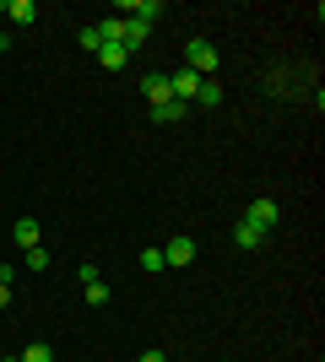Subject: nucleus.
Wrapping results in <instances>:
<instances>
[{
  "label": "nucleus",
  "mask_w": 325,
  "mask_h": 362,
  "mask_svg": "<svg viewBox=\"0 0 325 362\" xmlns=\"http://www.w3.org/2000/svg\"><path fill=\"white\" fill-rule=\"evenodd\" d=\"M152 119H157V124H173V119H185V103H173V98H169V103H157V108H152Z\"/></svg>",
  "instance_id": "f8f14e48"
},
{
  "label": "nucleus",
  "mask_w": 325,
  "mask_h": 362,
  "mask_svg": "<svg viewBox=\"0 0 325 362\" xmlns=\"http://www.w3.org/2000/svg\"><path fill=\"white\" fill-rule=\"evenodd\" d=\"M0 362H22V357H0Z\"/></svg>",
  "instance_id": "412c9836"
},
{
  "label": "nucleus",
  "mask_w": 325,
  "mask_h": 362,
  "mask_svg": "<svg viewBox=\"0 0 325 362\" xmlns=\"http://www.w3.org/2000/svg\"><path fill=\"white\" fill-rule=\"evenodd\" d=\"M195 103H201V108H217V103H222V87H217L212 76L201 81V92H195Z\"/></svg>",
  "instance_id": "ddd939ff"
},
{
  "label": "nucleus",
  "mask_w": 325,
  "mask_h": 362,
  "mask_svg": "<svg viewBox=\"0 0 325 362\" xmlns=\"http://www.w3.org/2000/svg\"><path fill=\"white\" fill-rule=\"evenodd\" d=\"M233 243H239V249H261L266 233H261L255 222H239V227H233Z\"/></svg>",
  "instance_id": "1a4fd4ad"
},
{
  "label": "nucleus",
  "mask_w": 325,
  "mask_h": 362,
  "mask_svg": "<svg viewBox=\"0 0 325 362\" xmlns=\"http://www.w3.org/2000/svg\"><path fill=\"white\" fill-rule=\"evenodd\" d=\"M22 362H55V351H49V346H44V341H33V346H28V351H22Z\"/></svg>",
  "instance_id": "2eb2a0df"
},
{
  "label": "nucleus",
  "mask_w": 325,
  "mask_h": 362,
  "mask_svg": "<svg viewBox=\"0 0 325 362\" xmlns=\"http://www.w3.org/2000/svg\"><path fill=\"white\" fill-rule=\"evenodd\" d=\"M98 60H103V71H125V65L136 60V54H130L125 44H103V49H98Z\"/></svg>",
  "instance_id": "423d86ee"
},
{
  "label": "nucleus",
  "mask_w": 325,
  "mask_h": 362,
  "mask_svg": "<svg viewBox=\"0 0 325 362\" xmlns=\"http://www.w3.org/2000/svg\"><path fill=\"white\" fill-rule=\"evenodd\" d=\"M141 271H169V265H163V249H147V255H141Z\"/></svg>",
  "instance_id": "dca6fc26"
},
{
  "label": "nucleus",
  "mask_w": 325,
  "mask_h": 362,
  "mask_svg": "<svg viewBox=\"0 0 325 362\" xmlns=\"http://www.w3.org/2000/svg\"><path fill=\"white\" fill-rule=\"evenodd\" d=\"M6 308H11V287H6V281H0V314H6Z\"/></svg>",
  "instance_id": "aec40b11"
},
{
  "label": "nucleus",
  "mask_w": 325,
  "mask_h": 362,
  "mask_svg": "<svg viewBox=\"0 0 325 362\" xmlns=\"http://www.w3.org/2000/svg\"><path fill=\"white\" fill-rule=\"evenodd\" d=\"M244 222H255V227H261V233H271V227L282 222L277 200H255V206H249V216H244Z\"/></svg>",
  "instance_id": "7ed1b4c3"
},
{
  "label": "nucleus",
  "mask_w": 325,
  "mask_h": 362,
  "mask_svg": "<svg viewBox=\"0 0 325 362\" xmlns=\"http://www.w3.org/2000/svg\"><path fill=\"white\" fill-rule=\"evenodd\" d=\"M190 259H195V238H185V233H179V238L163 249V265H190Z\"/></svg>",
  "instance_id": "20e7f679"
},
{
  "label": "nucleus",
  "mask_w": 325,
  "mask_h": 362,
  "mask_svg": "<svg viewBox=\"0 0 325 362\" xmlns=\"http://www.w3.org/2000/svg\"><path fill=\"white\" fill-rule=\"evenodd\" d=\"M136 362H169V357H163V351H157V346H152V351H141V357H136Z\"/></svg>",
  "instance_id": "6ab92c4d"
},
{
  "label": "nucleus",
  "mask_w": 325,
  "mask_h": 362,
  "mask_svg": "<svg viewBox=\"0 0 325 362\" xmlns=\"http://www.w3.org/2000/svg\"><path fill=\"white\" fill-rule=\"evenodd\" d=\"M87 303H93V308H103V303H108V287H103V281H87Z\"/></svg>",
  "instance_id": "f3484780"
},
{
  "label": "nucleus",
  "mask_w": 325,
  "mask_h": 362,
  "mask_svg": "<svg viewBox=\"0 0 325 362\" xmlns=\"http://www.w3.org/2000/svg\"><path fill=\"white\" fill-rule=\"evenodd\" d=\"M0 11L11 16L16 28H28V22H38V6H33V0H6V6H0Z\"/></svg>",
  "instance_id": "0eeeda50"
},
{
  "label": "nucleus",
  "mask_w": 325,
  "mask_h": 362,
  "mask_svg": "<svg viewBox=\"0 0 325 362\" xmlns=\"http://www.w3.org/2000/svg\"><path fill=\"white\" fill-rule=\"evenodd\" d=\"M169 98H173V92H169V76H147V103H169Z\"/></svg>",
  "instance_id": "9d476101"
},
{
  "label": "nucleus",
  "mask_w": 325,
  "mask_h": 362,
  "mask_svg": "<svg viewBox=\"0 0 325 362\" xmlns=\"http://www.w3.org/2000/svg\"><path fill=\"white\" fill-rule=\"evenodd\" d=\"M120 11H130V22H147V28H152V16H163V0H125Z\"/></svg>",
  "instance_id": "39448f33"
},
{
  "label": "nucleus",
  "mask_w": 325,
  "mask_h": 362,
  "mask_svg": "<svg viewBox=\"0 0 325 362\" xmlns=\"http://www.w3.org/2000/svg\"><path fill=\"white\" fill-rule=\"evenodd\" d=\"M0 49H6V33H0Z\"/></svg>",
  "instance_id": "4be33fe9"
},
{
  "label": "nucleus",
  "mask_w": 325,
  "mask_h": 362,
  "mask_svg": "<svg viewBox=\"0 0 325 362\" xmlns=\"http://www.w3.org/2000/svg\"><path fill=\"white\" fill-rule=\"evenodd\" d=\"M81 49H93V54H98V49H103V38H98V28H81Z\"/></svg>",
  "instance_id": "a211bd4d"
},
{
  "label": "nucleus",
  "mask_w": 325,
  "mask_h": 362,
  "mask_svg": "<svg viewBox=\"0 0 325 362\" xmlns=\"http://www.w3.org/2000/svg\"><path fill=\"white\" fill-rule=\"evenodd\" d=\"M201 81H206V76H195V71H185V65H179V71L169 76V92H173V103H195Z\"/></svg>",
  "instance_id": "f03ea898"
},
{
  "label": "nucleus",
  "mask_w": 325,
  "mask_h": 362,
  "mask_svg": "<svg viewBox=\"0 0 325 362\" xmlns=\"http://www.w3.org/2000/svg\"><path fill=\"white\" fill-rule=\"evenodd\" d=\"M22 255H28V271H49V249L44 243H38V249H22Z\"/></svg>",
  "instance_id": "4468645a"
},
{
  "label": "nucleus",
  "mask_w": 325,
  "mask_h": 362,
  "mask_svg": "<svg viewBox=\"0 0 325 362\" xmlns=\"http://www.w3.org/2000/svg\"><path fill=\"white\" fill-rule=\"evenodd\" d=\"M147 33H152L147 22H130V16H125V49H130V54H136V49L147 44Z\"/></svg>",
  "instance_id": "9b49d317"
},
{
  "label": "nucleus",
  "mask_w": 325,
  "mask_h": 362,
  "mask_svg": "<svg viewBox=\"0 0 325 362\" xmlns=\"http://www.w3.org/2000/svg\"><path fill=\"white\" fill-rule=\"evenodd\" d=\"M38 233H44V227L33 222V216H22V222L11 227V238H16V249H38Z\"/></svg>",
  "instance_id": "6e6552de"
},
{
  "label": "nucleus",
  "mask_w": 325,
  "mask_h": 362,
  "mask_svg": "<svg viewBox=\"0 0 325 362\" xmlns=\"http://www.w3.org/2000/svg\"><path fill=\"white\" fill-rule=\"evenodd\" d=\"M185 71H195V76H212V71H217L212 38H190V44H185Z\"/></svg>",
  "instance_id": "f257e3e1"
}]
</instances>
